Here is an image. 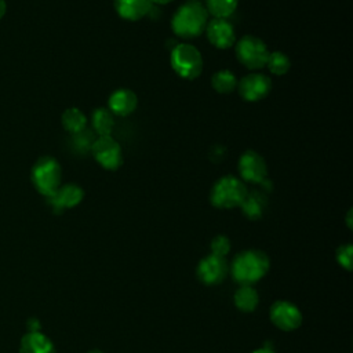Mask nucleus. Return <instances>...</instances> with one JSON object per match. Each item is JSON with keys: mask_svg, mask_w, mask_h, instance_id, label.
<instances>
[{"mask_svg": "<svg viewBox=\"0 0 353 353\" xmlns=\"http://www.w3.org/2000/svg\"><path fill=\"white\" fill-rule=\"evenodd\" d=\"M266 66L273 74L281 76L290 70L291 62L285 54H283L281 51H274V52H269Z\"/></svg>", "mask_w": 353, "mask_h": 353, "instance_id": "23", "label": "nucleus"}, {"mask_svg": "<svg viewBox=\"0 0 353 353\" xmlns=\"http://www.w3.org/2000/svg\"><path fill=\"white\" fill-rule=\"evenodd\" d=\"M84 197V190L76 183L61 185L50 197H47L48 204L52 207L54 212L59 214L66 208H73L81 203Z\"/></svg>", "mask_w": 353, "mask_h": 353, "instance_id": "13", "label": "nucleus"}, {"mask_svg": "<svg viewBox=\"0 0 353 353\" xmlns=\"http://www.w3.org/2000/svg\"><path fill=\"white\" fill-rule=\"evenodd\" d=\"M237 168L241 179L245 182L262 183L266 179L268 165L265 163V159L251 149L245 150L240 156Z\"/></svg>", "mask_w": 353, "mask_h": 353, "instance_id": "10", "label": "nucleus"}, {"mask_svg": "<svg viewBox=\"0 0 353 353\" xmlns=\"http://www.w3.org/2000/svg\"><path fill=\"white\" fill-rule=\"evenodd\" d=\"M208 22L207 10L197 1L182 4L171 19L172 32L181 39H193L201 34Z\"/></svg>", "mask_w": 353, "mask_h": 353, "instance_id": "2", "label": "nucleus"}, {"mask_svg": "<svg viewBox=\"0 0 353 353\" xmlns=\"http://www.w3.org/2000/svg\"><path fill=\"white\" fill-rule=\"evenodd\" d=\"M251 353H274V352H273V349H272V347L262 346V347H259V349H255V350H254V352H251Z\"/></svg>", "mask_w": 353, "mask_h": 353, "instance_id": "28", "label": "nucleus"}, {"mask_svg": "<svg viewBox=\"0 0 353 353\" xmlns=\"http://www.w3.org/2000/svg\"><path fill=\"white\" fill-rule=\"evenodd\" d=\"M236 57L241 65L255 70L266 66L269 51L266 44L255 36H244L236 44Z\"/></svg>", "mask_w": 353, "mask_h": 353, "instance_id": "6", "label": "nucleus"}, {"mask_svg": "<svg viewBox=\"0 0 353 353\" xmlns=\"http://www.w3.org/2000/svg\"><path fill=\"white\" fill-rule=\"evenodd\" d=\"M87 353H103V352L99 350V349H92V350H90V352H87Z\"/></svg>", "mask_w": 353, "mask_h": 353, "instance_id": "31", "label": "nucleus"}, {"mask_svg": "<svg viewBox=\"0 0 353 353\" xmlns=\"http://www.w3.org/2000/svg\"><path fill=\"white\" fill-rule=\"evenodd\" d=\"M30 179L34 189L40 194L50 197L61 186V164L57 159L51 156H43L33 164L30 171Z\"/></svg>", "mask_w": 353, "mask_h": 353, "instance_id": "4", "label": "nucleus"}, {"mask_svg": "<svg viewBox=\"0 0 353 353\" xmlns=\"http://www.w3.org/2000/svg\"><path fill=\"white\" fill-rule=\"evenodd\" d=\"M269 317L273 325L281 331H294L302 323V313L296 305L288 301H276L272 303Z\"/></svg>", "mask_w": 353, "mask_h": 353, "instance_id": "8", "label": "nucleus"}, {"mask_svg": "<svg viewBox=\"0 0 353 353\" xmlns=\"http://www.w3.org/2000/svg\"><path fill=\"white\" fill-rule=\"evenodd\" d=\"M95 161L105 170H116L123 163L121 148L119 142L110 135L98 137L90 148Z\"/></svg>", "mask_w": 353, "mask_h": 353, "instance_id": "7", "label": "nucleus"}, {"mask_svg": "<svg viewBox=\"0 0 353 353\" xmlns=\"http://www.w3.org/2000/svg\"><path fill=\"white\" fill-rule=\"evenodd\" d=\"M346 223H347V228L352 229V210H349L346 214Z\"/></svg>", "mask_w": 353, "mask_h": 353, "instance_id": "29", "label": "nucleus"}, {"mask_svg": "<svg viewBox=\"0 0 353 353\" xmlns=\"http://www.w3.org/2000/svg\"><path fill=\"white\" fill-rule=\"evenodd\" d=\"M138 105V98L134 91L128 88H119L113 91L108 99V109L112 114L125 117L135 110Z\"/></svg>", "mask_w": 353, "mask_h": 353, "instance_id": "14", "label": "nucleus"}, {"mask_svg": "<svg viewBox=\"0 0 353 353\" xmlns=\"http://www.w3.org/2000/svg\"><path fill=\"white\" fill-rule=\"evenodd\" d=\"M234 306L244 313H251L259 303L258 291L252 285H240L233 295Z\"/></svg>", "mask_w": 353, "mask_h": 353, "instance_id": "17", "label": "nucleus"}, {"mask_svg": "<svg viewBox=\"0 0 353 353\" xmlns=\"http://www.w3.org/2000/svg\"><path fill=\"white\" fill-rule=\"evenodd\" d=\"M19 353H55V346L43 332L29 331L21 338Z\"/></svg>", "mask_w": 353, "mask_h": 353, "instance_id": "15", "label": "nucleus"}, {"mask_svg": "<svg viewBox=\"0 0 353 353\" xmlns=\"http://www.w3.org/2000/svg\"><path fill=\"white\" fill-rule=\"evenodd\" d=\"M61 121H62L63 128H65L68 132L73 134V135H76V134L84 131V130H85V125H87V117H85V114H84L80 109H77V108H69V109H66V110L62 113Z\"/></svg>", "mask_w": 353, "mask_h": 353, "instance_id": "18", "label": "nucleus"}, {"mask_svg": "<svg viewBox=\"0 0 353 353\" xmlns=\"http://www.w3.org/2000/svg\"><path fill=\"white\" fill-rule=\"evenodd\" d=\"M170 62L174 72L186 80L199 77L203 70V57L200 51L189 43L176 44L171 51Z\"/></svg>", "mask_w": 353, "mask_h": 353, "instance_id": "5", "label": "nucleus"}, {"mask_svg": "<svg viewBox=\"0 0 353 353\" xmlns=\"http://www.w3.org/2000/svg\"><path fill=\"white\" fill-rule=\"evenodd\" d=\"M171 0H152V3H156V4H167Z\"/></svg>", "mask_w": 353, "mask_h": 353, "instance_id": "30", "label": "nucleus"}, {"mask_svg": "<svg viewBox=\"0 0 353 353\" xmlns=\"http://www.w3.org/2000/svg\"><path fill=\"white\" fill-rule=\"evenodd\" d=\"M336 262L339 266H342L346 270H352V258H353V247L350 243L342 244L338 247L336 254H335Z\"/></svg>", "mask_w": 353, "mask_h": 353, "instance_id": "24", "label": "nucleus"}, {"mask_svg": "<svg viewBox=\"0 0 353 353\" xmlns=\"http://www.w3.org/2000/svg\"><path fill=\"white\" fill-rule=\"evenodd\" d=\"M247 193L248 190L241 179L233 175H225L214 183L210 192V201L216 208L229 210L240 207Z\"/></svg>", "mask_w": 353, "mask_h": 353, "instance_id": "3", "label": "nucleus"}, {"mask_svg": "<svg viewBox=\"0 0 353 353\" xmlns=\"http://www.w3.org/2000/svg\"><path fill=\"white\" fill-rule=\"evenodd\" d=\"M211 84H212V88L219 92V94H229L232 92L236 85H237V79L236 76L228 70V69H222V70H218L212 74L211 77Z\"/></svg>", "mask_w": 353, "mask_h": 353, "instance_id": "21", "label": "nucleus"}, {"mask_svg": "<svg viewBox=\"0 0 353 353\" xmlns=\"http://www.w3.org/2000/svg\"><path fill=\"white\" fill-rule=\"evenodd\" d=\"M240 208L243 211V214L248 218V219H259L263 214V208H265V197L261 196L258 192H252V193H247L245 199L243 200V203L240 204Z\"/></svg>", "mask_w": 353, "mask_h": 353, "instance_id": "20", "label": "nucleus"}, {"mask_svg": "<svg viewBox=\"0 0 353 353\" xmlns=\"http://www.w3.org/2000/svg\"><path fill=\"white\" fill-rule=\"evenodd\" d=\"M91 125L99 137L110 135L113 125H114V119H113L112 112L106 108L95 109L91 116Z\"/></svg>", "mask_w": 353, "mask_h": 353, "instance_id": "19", "label": "nucleus"}, {"mask_svg": "<svg viewBox=\"0 0 353 353\" xmlns=\"http://www.w3.org/2000/svg\"><path fill=\"white\" fill-rule=\"evenodd\" d=\"M152 8V0H114L116 12L127 21L143 18Z\"/></svg>", "mask_w": 353, "mask_h": 353, "instance_id": "16", "label": "nucleus"}, {"mask_svg": "<svg viewBox=\"0 0 353 353\" xmlns=\"http://www.w3.org/2000/svg\"><path fill=\"white\" fill-rule=\"evenodd\" d=\"M237 3L239 0H205V4H207L205 10L214 18L226 19L234 12Z\"/></svg>", "mask_w": 353, "mask_h": 353, "instance_id": "22", "label": "nucleus"}, {"mask_svg": "<svg viewBox=\"0 0 353 353\" xmlns=\"http://www.w3.org/2000/svg\"><path fill=\"white\" fill-rule=\"evenodd\" d=\"M190 1H197V0H190Z\"/></svg>", "mask_w": 353, "mask_h": 353, "instance_id": "32", "label": "nucleus"}, {"mask_svg": "<svg viewBox=\"0 0 353 353\" xmlns=\"http://www.w3.org/2000/svg\"><path fill=\"white\" fill-rule=\"evenodd\" d=\"M28 328L29 331H40V323L37 319H30L28 321Z\"/></svg>", "mask_w": 353, "mask_h": 353, "instance_id": "26", "label": "nucleus"}, {"mask_svg": "<svg viewBox=\"0 0 353 353\" xmlns=\"http://www.w3.org/2000/svg\"><path fill=\"white\" fill-rule=\"evenodd\" d=\"M6 11H7V3L6 0H0V19L6 15Z\"/></svg>", "mask_w": 353, "mask_h": 353, "instance_id": "27", "label": "nucleus"}, {"mask_svg": "<svg viewBox=\"0 0 353 353\" xmlns=\"http://www.w3.org/2000/svg\"><path fill=\"white\" fill-rule=\"evenodd\" d=\"M204 30L207 33L208 41L219 50L232 47L236 40L233 25L228 19L212 18L210 22H207Z\"/></svg>", "mask_w": 353, "mask_h": 353, "instance_id": "12", "label": "nucleus"}, {"mask_svg": "<svg viewBox=\"0 0 353 353\" xmlns=\"http://www.w3.org/2000/svg\"><path fill=\"white\" fill-rule=\"evenodd\" d=\"M210 247H211V254L225 258L230 251V240L223 234H218L211 240Z\"/></svg>", "mask_w": 353, "mask_h": 353, "instance_id": "25", "label": "nucleus"}, {"mask_svg": "<svg viewBox=\"0 0 353 353\" xmlns=\"http://www.w3.org/2000/svg\"><path fill=\"white\" fill-rule=\"evenodd\" d=\"M270 261L261 250H244L234 255L230 273L240 285H252L259 281L269 270Z\"/></svg>", "mask_w": 353, "mask_h": 353, "instance_id": "1", "label": "nucleus"}, {"mask_svg": "<svg viewBox=\"0 0 353 353\" xmlns=\"http://www.w3.org/2000/svg\"><path fill=\"white\" fill-rule=\"evenodd\" d=\"M239 94L243 99L248 102H256L268 97V94L272 90V81L268 76L252 72L245 74L239 83Z\"/></svg>", "mask_w": 353, "mask_h": 353, "instance_id": "11", "label": "nucleus"}, {"mask_svg": "<svg viewBox=\"0 0 353 353\" xmlns=\"http://www.w3.org/2000/svg\"><path fill=\"white\" fill-rule=\"evenodd\" d=\"M229 266L225 258L208 254L201 258L196 268L197 279L205 285H216L225 280Z\"/></svg>", "mask_w": 353, "mask_h": 353, "instance_id": "9", "label": "nucleus"}]
</instances>
